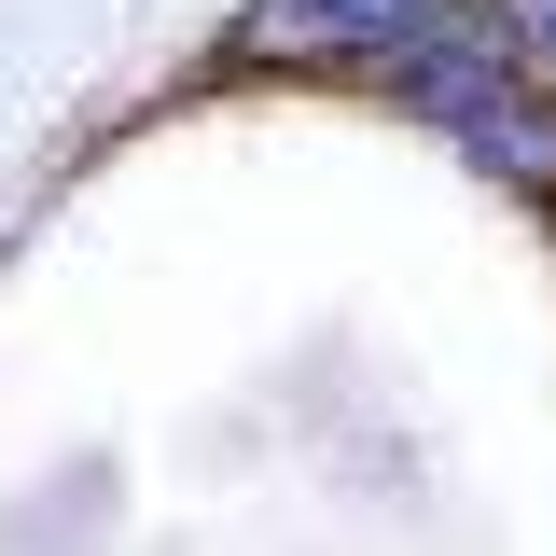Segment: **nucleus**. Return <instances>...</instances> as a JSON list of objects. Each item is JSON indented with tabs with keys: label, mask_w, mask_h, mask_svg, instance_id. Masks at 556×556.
Here are the masks:
<instances>
[{
	"label": "nucleus",
	"mask_w": 556,
	"mask_h": 556,
	"mask_svg": "<svg viewBox=\"0 0 556 556\" xmlns=\"http://www.w3.org/2000/svg\"><path fill=\"white\" fill-rule=\"evenodd\" d=\"M501 28H515V70L556 84V0H501Z\"/></svg>",
	"instance_id": "7ed1b4c3"
},
{
	"label": "nucleus",
	"mask_w": 556,
	"mask_h": 556,
	"mask_svg": "<svg viewBox=\"0 0 556 556\" xmlns=\"http://www.w3.org/2000/svg\"><path fill=\"white\" fill-rule=\"evenodd\" d=\"M431 28H459V0H251L237 14V56H404Z\"/></svg>",
	"instance_id": "f03ea898"
},
{
	"label": "nucleus",
	"mask_w": 556,
	"mask_h": 556,
	"mask_svg": "<svg viewBox=\"0 0 556 556\" xmlns=\"http://www.w3.org/2000/svg\"><path fill=\"white\" fill-rule=\"evenodd\" d=\"M390 98H404L459 167L515 181V195H556V84H543V70H501V42L431 28V42L390 56Z\"/></svg>",
	"instance_id": "f257e3e1"
}]
</instances>
